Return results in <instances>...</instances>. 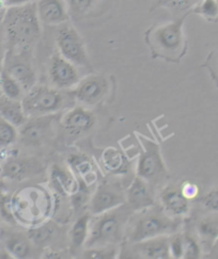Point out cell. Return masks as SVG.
I'll list each match as a JSON object with an SVG mask.
<instances>
[{
	"label": "cell",
	"instance_id": "1",
	"mask_svg": "<svg viewBox=\"0 0 218 259\" xmlns=\"http://www.w3.org/2000/svg\"><path fill=\"white\" fill-rule=\"evenodd\" d=\"M4 24L10 49L32 51L41 36V21L38 15L37 2L8 8Z\"/></svg>",
	"mask_w": 218,
	"mask_h": 259
},
{
	"label": "cell",
	"instance_id": "2",
	"mask_svg": "<svg viewBox=\"0 0 218 259\" xmlns=\"http://www.w3.org/2000/svg\"><path fill=\"white\" fill-rule=\"evenodd\" d=\"M184 17L177 21L157 25L146 33V41L154 58L179 61L185 54L186 38L183 32Z\"/></svg>",
	"mask_w": 218,
	"mask_h": 259
},
{
	"label": "cell",
	"instance_id": "3",
	"mask_svg": "<svg viewBox=\"0 0 218 259\" xmlns=\"http://www.w3.org/2000/svg\"><path fill=\"white\" fill-rule=\"evenodd\" d=\"M132 209L126 203L111 211L98 214L95 221L90 223V231L86 247L115 245L121 241L124 228Z\"/></svg>",
	"mask_w": 218,
	"mask_h": 259
},
{
	"label": "cell",
	"instance_id": "4",
	"mask_svg": "<svg viewBox=\"0 0 218 259\" xmlns=\"http://www.w3.org/2000/svg\"><path fill=\"white\" fill-rule=\"evenodd\" d=\"M75 99L72 92H63V90L47 85H33L27 91L22 104L28 117L52 115L61 109L71 107Z\"/></svg>",
	"mask_w": 218,
	"mask_h": 259
},
{
	"label": "cell",
	"instance_id": "5",
	"mask_svg": "<svg viewBox=\"0 0 218 259\" xmlns=\"http://www.w3.org/2000/svg\"><path fill=\"white\" fill-rule=\"evenodd\" d=\"M180 223L164 213L149 212L137 219L130 232V240L134 243L148 239L174 234Z\"/></svg>",
	"mask_w": 218,
	"mask_h": 259
},
{
	"label": "cell",
	"instance_id": "6",
	"mask_svg": "<svg viewBox=\"0 0 218 259\" xmlns=\"http://www.w3.org/2000/svg\"><path fill=\"white\" fill-rule=\"evenodd\" d=\"M141 153L137 163V176L143 178L149 184L156 185L167 176L161 146L147 138H139Z\"/></svg>",
	"mask_w": 218,
	"mask_h": 259
},
{
	"label": "cell",
	"instance_id": "7",
	"mask_svg": "<svg viewBox=\"0 0 218 259\" xmlns=\"http://www.w3.org/2000/svg\"><path fill=\"white\" fill-rule=\"evenodd\" d=\"M56 43L59 54L74 65L79 67L90 66L84 38L73 26L63 24L59 28Z\"/></svg>",
	"mask_w": 218,
	"mask_h": 259
},
{
	"label": "cell",
	"instance_id": "8",
	"mask_svg": "<svg viewBox=\"0 0 218 259\" xmlns=\"http://www.w3.org/2000/svg\"><path fill=\"white\" fill-rule=\"evenodd\" d=\"M4 69L19 82L25 93L37 82L35 71L31 61V51L28 49H10L6 52Z\"/></svg>",
	"mask_w": 218,
	"mask_h": 259
},
{
	"label": "cell",
	"instance_id": "9",
	"mask_svg": "<svg viewBox=\"0 0 218 259\" xmlns=\"http://www.w3.org/2000/svg\"><path fill=\"white\" fill-rule=\"evenodd\" d=\"M126 203V193L117 183L104 182L98 185L89 202L90 214L98 215Z\"/></svg>",
	"mask_w": 218,
	"mask_h": 259
},
{
	"label": "cell",
	"instance_id": "10",
	"mask_svg": "<svg viewBox=\"0 0 218 259\" xmlns=\"http://www.w3.org/2000/svg\"><path fill=\"white\" fill-rule=\"evenodd\" d=\"M109 92V81L104 75H89L74 87L72 91L75 102L84 107L100 104Z\"/></svg>",
	"mask_w": 218,
	"mask_h": 259
},
{
	"label": "cell",
	"instance_id": "11",
	"mask_svg": "<svg viewBox=\"0 0 218 259\" xmlns=\"http://www.w3.org/2000/svg\"><path fill=\"white\" fill-rule=\"evenodd\" d=\"M54 118L53 114L28 118L27 122L19 127V140L29 147L41 146L52 131Z\"/></svg>",
	"mask_w": 218,
	"mask_h": 259
},
{
	"label": "cell",
	"instance_id": "12",
	"mask_svg": "<svg viewBox=\"0 0 218 259\" xmlns=\"http://www.w3.org/2000/svg\"><path fill=\"white\" fill-rule=\"evenodd\" d=\"M48 75L53 85L59 90L72 89L81 80L77 66L60 54L52 57L48 66Z\"/></svg>",
	"mask_w": 218,
	"mask_h": 259
},
{
	"label": "cell",
	"instance_id": "13",
	"mask_svg": "<svg viewBox=\"0 0 218 259\" xmlns=\"http://www.w3.org/2000/svg\"><path fill=\"white\" fill-rule=\"evenodd\" d=\"M96 117L92 111L84 106L73 107L61 118V126L71 137H81L94 127Z\"/></svg>",
	"mask_w": 218,
	"mask_h": 259
},
{
	"label": "cell",
	"instance_id": "14",
	"mask_svg": "<svg viewBox=\"0 0 218 259\" xmlns=\"http://www.w3.org/2000/svg\"><path fill=\"white\" fill-rule=\"evenodd\" d=\"M42 166L32 158L13 157L10 158L2 167V175L10 181H23L41 172Z\"/></svg>",
	"mask_w": 218,
	"mask_h": 259
},
{
	"label": "cell",
	"instance_id": "15",
	"mask_svg": "<svg viewBox=\"0 0 218 259\" xmlns=\"http://www.w3.org/2000/svg\"><path fill=\"white\" fill-rule=\"evenodd\" d=\"M125 193L126 203L133 211L142 210L154 205L152 185L139 176L135 177Z\"/></svg>",
	"mask_w": 218,
	"mask_h": 259
},
{
	"label": "cell",
	"instance_id": "16",
	"mask_svg": "<svg viewBox=\"0 0 218 259\" xmlns=\"http://www.w3.org/2000/svg\"><path fill=\"white\" fill-rule=\"evenodd\" d=\"M37 9L40 21L45 25H63L70 17L65 0H38Z\"/></svg>",
	"mask_w": 218,
	"mask_h": 259
},
{
	"label": "cell",
	"instance_id": "17",
	"mask_svg": "<svg viewBox=\"0 0 218 259\" xmlns=\"http://www.w3.org/2000/svg\"><path fill=\"white\" fill-rule=\"evenodd\" d=\"M160 200L167 212L174 217L184 215L190 210V200L186 198L181 189L167 187L161 192Z\"/></svg>",
	"mask_w": 218,
	"mask_h": 259
},
{
	"label": "cell",
	"instance_id": "18",
	"mask_svg": "<svg viewBox=\"0 0 218 259\" xmlns=\"http://www.w3.org/2000/svg\"><path fill=\"white\" fill-rule=\"evenodd\" d=\"M49 178H51V184L55 190L62 195H71L78 186V181L77 177L75 178V174L68 168L59 164H54L51 167Z\"/></svg>",
	"mask_w": 218,
	"mask_h": 259
},
{
	"label": "cell",
	"instance_id": "19",
	"mask_svg": "<svg viewBox=\"0 0 218 259\" xmlns=\"http://www.w3.org/2000/svg\"><path fill=\"white\" fill-rule=\"evenodd\" d=\"M135 244L137 251L144 258L168 259L171 257L169 250V238L166 236L151 238Z\"/></svg>",
	"mask_w": 218,
	"mask_h": 259
},
{
	"label": "cell",
	"instance_id": "20",
	"mask_svg": "<svg viewBox=\"0 0 218 259\" xmlns=\"http://www.w3.org/2000/svg\"><path fill=\"white\" fill-rule=\"evenodd\" d=\"M0 116L16 127L23 126L28 119L22 101L0 96Z\"/></svg>",
	"mask_w": 218,
	"mask_h": 259
},
{
	"label": "cell",
	"instance_id": "21",
	"mask_svg": "<svg viewBox=\"0 0 218 259\" xmlns=\"http://www.w3.org/2000/svg\"><path fill=\"white\" fill-rule=\"evenodd\" d=\"M102 164L105 170L114 175H123L128 172L130 162L125 155L117 147H107L102 153Z\"/></svg>",
	"mask_w": 218,
	"mask_h": 259
},
{
	"label": "cell",
	"instance_id": "22",
	"mask_svg": "<svg viewBox=\"0 0 218 259\" xmlns=\"http://www.w3.org/2000/svg\"><path fill=\"white\" fill-rule=\"evenodd\" d=\"M67 164L72 172L82 178L88 185L93 184L96 181L95 168L91 159L84 154L74 153L67 157Z\"/></svg>",
	"mask_w": 218,
	"mask_h": 259
},
{
	"label": "cell",
	"instance_id": "23",
	"mask_svg": "<svg viewBox=\"0 0 218 259\" xmlns=\"http://www.w3.org/2000/svg\"><path fill=\"white\" fill-rule=\"evenodd\" d=\"M90 214L85 213L79 217L73 224L70 232V243L72 252H76L86 245L90 231Z\"/></svg>",
	"mask_w": 218,
	"mask_h": 259
},
{
	"label": "cell",
	"instance_id": "24",
	"mask_svg": "<svg viewBox=\"0 0 218 259\" xmlns=\"http://www.w3.org/2000/svg\"><path fill=\"white\" fill-rule=\"evenodd\" d=\"M31 240L22 234L10 235L5 242V247L9 255L14 258L24 259L31 254Z\"/></svg>",
	"mask_w": 218,
	"mask_h": 259
},
{
	"label": "cell",
	"instance_id": "25",
	"mask_svg": "<svg viewBox=\"0 0 218 259\" xmlns=\"http://www.w3.org/2000/svg\"><path fill=\"white\" fill-rule=\"evenodd\" d=\"M0 91L3 92V95L18 101H22L25 94L23 87L4 68L0 72Z\"/></svg>",
	"mask_w": 218,
	"mask_h": 259
},
{
	"label": "cell",
	"instance_id": "26",
	"mask_svg": "<svg viewBox=\"0 0 218 259\" xmlns=\"http://www.w3.org/2000/svg\"><path fill=\"white\" fill-rule=\"evenodd\" d=\"M78 186L76 190L71 194V202L75 210H79L83 207H85L87 204L89 205V202L91 200V190L90 185H88L82 178H78Z\"/></svg>",
	"mask_w": 218,
	"mask_h": 259
},
{
	"label": "cell",
	"instance_id": "27",
	"mask_svg": "<svg viewBox=\"0 0 218 259\" xmlns=\"http://www.w3.org/2000/svg\"><path fill=\"white\" fill-rule=\"evenodd\" d=\"M198 233L205 243L214 244L218 239V220L213 218L203 219L198 224Z\"/></svg>",
	"mask_w": 218,
	"mask_h": 259
},
{
	"label": "cell",
	"instance_id": "28",
	"mask_svg": "<svg viewBox=\"0 0 218 259\" xmlns=\"http://www.w3.org/2000/svg\"><path fill=\"white\" fill-rule=\"evenodd\" d=\"M193 12L202 16L209 22L218 21V0H201L194 8Z\"/></svg>",
	"mask_w": 218,
	"mask_h": 259
},
{
	"label": "cell",
	"instance_id": "29",
	"mask_svg": "<svg viewBox=\"0 0 218 259\" xmlns=\"http://www.w3.org/2000/svg\"><path fill=\"white\" fill-rule=\"evenodd\" d=\"M17 127L0 116V146L8 147L14 144L18 139Z\"/></svg>",
	"mask_w": 218,
	"mask_h": 259
},
{
	"label": "cell",
	"instance_id": "30",
	"mask_svg": "<svg viewBox=\"0 0 218 259\" xmlns=\"http://www.w3.org/2000/svg\"><path fill=\"white\" fill-rule=\"evenodd\" d=\"M118 254L115 245L109 246H98V247H89L83 253L84 258H93V259H113L116 258Z\"/></svg>",
	"mask_w": 218,
	"mask_h": 259
},
{
	"label": "cell",
	"instance_id": "31",
	"mask_svg": "<svg viewBox=\"0 0 218 259\" xmlns=\"http://www.w3.org/2000/svg\"><path fill=\"white\" fill-rule=\"evenodd\" d=\"M68 13L72 16H82L94 7L97 0H65Z\"/></svg>",
	"mask_w": 218,
	"mask_h": 259
},
{
	"label": "cell",
	"instance_id": "32",
	"mask_svg": "<svg viewBox=\"0 0 218 259\" xmlns=\"http://www.w3.org/2000/svg\"><path fill=\"white\" fill-rule=\"evenodd\" d=\"M53 233H54V227L52 225L46 224L32 230L30 232L29 239H30L32 243L37 245H43L49 240V239H51V237L53 236Z\"/></svg>",
	"mask_w": 218,
	"mask_h": 259
},
{
	"label": "cell",
	"instance_id": "33",
	"mask_svg": "<svg viewBox=\"0 0 218 259\" xmlns=\"http://www.w3.org/2000/svg\"><path fill=\"white\" fill-rule=\"evenodd\" d=\"M201 255V247L196 239L191 235L184 236V256L186 259H197Z\"/></svg>",
	"mask_w": 218,
	"mask_h": 259
},
{
	"label": "cell",
	"instance_id": "34",
	"mask_svg": "<svg viewBox=\"0 0 218 259\" xmlns=\"http://www.w3.org/2000/svg\"><path fill=\"white\" fill-rule=\"evenodd\" d=\"M169 250L172 258L180 259L184 256V236L181 234L169 238Z\"/></svg>",
	"mask_w": 218,
	"mask_h": 259
},
{
	"label": "cell",
	"instance_id": "35",
	"mask_svg": "<svg viewBox=\"0 0 218 259\" xmlns=\"http://www.w3.org/2000/svg\"><path fill=\"white\" fill-rule=\"evenodd\" d=\"M200 202L204 206L206 210L212 212H218V189L206 193L203 197H201Z\"/></svg>",
	"mask_w": 218,
	"mask_h": 259
},
{
	"label": "cell",
	"instance_id": "36",
	"mask_svg": "<svg viewBox=\"0 0 218 259\" xmlns=\"http://www.w3.org/2000/svg\"><path fill=\"white\" fill-rule=\"evenodd\" d=\"M158 5L171 10H186L193 5L194 0H157Z\"/></svg>",
	"mask_w": 218,
	"mask_h": 259
},
{
	"label": "cell",
	"instance_id": "37",
	"mask_svg": "<svg viewBox=\"0 0 218 259\" xmlns=\"http://www.w3.org/2000/svg\"><path fill=\"white\" fill-rule=\"evenodd\" d=\"M181 191L186 198H188V200H192V198H195L198 194H199V188H198L197 185H195L191 182H186L182 185Z\"/></svg>",
	"mask_w": 218,
	"mask_h": 259
},
{
	"label": "cell",
	"instance_id": "38",
	"mask_svg": "<svg viewBox=\"0 0 218 259\" xmlns=\"http://www.w3.org/2000/svg\"><path fill=\"white\" fill-rule=\"evenodd\" d=\"M34 0H7L8 7H16V6H23L29 3H32Z\"/></svg>",
	"mask_w": 218,
	"mask_h": 259
},
{
	"label": "cell",
	"instance_id": "39",
	"mask_svg": "<svg viewBox=\"0 0 218 259\" xmlns=\"http://www.w3.org/2000/svg\"><path fill=\"white\" fill-rule=\"evenodd\" d=\"M8 8L9 7L7 4V0H0V23L4 22V18Z\"/></svg>",
	"mask_w": 218,
	"mask_h": 259
},
{
	"label": "cell",
	"instance_id": "40",
	"mask_svg": "<svg viewBox=\"0 0 218 259\" xmlns=\"http://www.w3.org/2000/svg\"><path fill=\"white\" fill-rule=\"evenodd\" d=\"M5 56H6V51H5V45L3 39L0 38V65L4 64V60H5Z\"/></svg>",
	"mask_w": 218,
	"mask_h": 259
},
{
	"label": "cell",
	"instance_id": "41",
	"mask_svg": "<svg viewBox=\"0 0 218 259\" xmlns=\"http://www.w3.org/2000/svg\"><path fill=\"white\" fill-rule=\"evenodd\" d=\"M214 248L216 250V252L218 253V239H217V240H216L215 243H214Z\"/></svg>",
	"mask_w": 218,
	"mask_h": 259
},
{
	"label": "cell",
	"instance_id": "42",
	"mask_svg": "<svg viewBox=\"0 0 218 259\" xmlns=\"http://www.w3.org/2000/svg\"><path fill=\"white\" fill-rule=\"evenodd\" d=\"M217 67H218V58H217Z\"/></svg>",
	"mask_w": 218,
	"mask_h": 259
}]
</instances>
